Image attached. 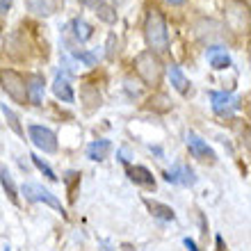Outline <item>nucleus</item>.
<instances>
[{
  "label": "nucleus",
  "instance_id": "f257e3e1",
  "mask_svg": "<svg viewBox=\"0 0 251 251\" xmlns=\"http://www.w3.org/2000/svg\"><path fill=\"white\" fill-rule=\"evenodd\" d=\"M144 39L151 53H165L169 50V32H167V19L160 9H151L144 23Z\"/></svg>",
  "mask_w": 251,
  "mask_h": 251
},
{
  "label": "nucleus",
  "instance_id": "f03ea898",
  "mask_svg": "<svg viewBox=\"0 0 251 251\" xmlns=\"http://www.w3.org/2000/svg\"><path fill=\"white\" fill-rule=\"evenodd\" d=\"M135 71L142 80H144V85H160V80H162V62L158 60V55L151 53V50H144V53H139L135 57Z\"/></svg>",
  "mask_w": 251,
  "mask_h": 251
},
{
  "label": "nucleus",
  "instance_id": "7ed1b4c3",
  "mask_svg": "<svg viewBox=\"0 0 251 251\" xmlns=\"http://www.w3.org/2000/svg\"><path fill=\"white\" fill-rule=\"evenodd\" d=\"M0 85H2V89L7 92L9 99L25 105V100H27L25 78H23L19 71H12V69H0Z\"/></svg>",
  "mask_w": 251,
  "mask_h": 251
},
{
  "label": "nucleus",
  "instance_id": "20e7f679",
  "mask_svg": "<svg viewBox=\"0 0 251 251\" xmlns=\"http://www.w3.org/2000/svg\"><path fill=\"white\" fill-rule=\"evenodd\" d=\"M21 194H23L27 201H32V203L50 205L53 210H57V212H62V215H64V205H62L60 199L55 197L50 190H46V187L37 185V183H25V185L21 187Z\"/></svg>",
  "mask_w": 251,
  "mask_h": 251
},
{
  "label": "nucleus",
  "instance_id": "39448f33",
  "mask_svg": "<svg viewBox=\"0 0 251 251\" xmlns=\"http://www.w3.org/2000/svg\"><path fill=\"white\" fill-rule=\"evenodd\" d=\"M27 135H30V142H32L39 151H44V153L57 151V135H55V130L46 128V126L30 124L27 126Z\"/></svg>",
  "mask_w": 251,
  "mask_h": 251
},
{
  "label": "nucleus",
  "instance_id": "423d86ee",
  "mask_svg": "<svg viewBox=\"0 0 251 251\" xmlns=\"http://www.w3.org/2000/svg\"><path fill=\"white\" fill-rule=\"evenodd\" d=\"M210 103L212 112L217 117H231L240 107V96H235L231 92H210Z\"/></svg>",
  "mask_w": 251,
  "mask_h": 251
},
{
  "label": "nucleus",
  "instance_id": "0eeeda50",
  "mask_svg": "<svg viewBox=\"0 0 251 251\" xmlns=\"http://www.w3.org/2000/svg\"><path fill=\"white\" fill-rule=\"evenodd\" d=\"M167 183H172V185H180V187H194L197 185V174L194 169L187 165H174L169 172L165 174Z\"/></svg>",
  "mask_w": 251,
  "mask_h": 251
},
{
  "label": "nucleus",
  "instance_id": "6e6552de",
  "mask_svg": "<svg viewBox=\"0 0 251 251\" xmlns=\"http://www.w3.org/2000/svg\"><path fill=\"white\" fill-rule=\"evenodd\" d=\"M187 149H190V153L194 155L197 160H208V162H215V151H212L210 146H208V142H203V139L199 137L197 132H190L187 135Z\"/></svg>",
  "mask_w": 251,
  "mask_h": 251
},
{
  "label": "nucleus",
  "instance_id": "1a4fd4ad",
  "mask_svg": "<svg viewBox=\"0 0 251 251\" xmlns=\"http://www.w3.org/2000/svg\"><path fill=\"white\" fill-rule=\"evenodd\" d=\"M44 85H46V80H44V75H39V73H32V75L25 78L27 100H30L32 105H41V100H44Z\"/></svg>",
  "mask_w": 251,
  "mask_h": 251
},
{
  "label": "nucleus",
  "instance_id": "9d476101",
  "mask_svg": "<svg viewBox=\"0 0 251 251\" xmlns=\"http://www.w3.org/2000/svg\"><path fill=\"white\" fill-rule=\"evenodd\" d=\"M53 94L62 103H73L75 100V94H73V87H71V80L66 73H57L53 80Z\"/></svg>",
  "mask_w": 251,
  "mask_h": 251
},
{
  "label": "nucleus",
  "instance_id": "9b49d317",
  "mask_svg": "<svg viewBox=\"0 0 251 251\" xmlns=\"http://www.w3.org/2000/svg\"><path fill=\"white\" fill-rule=\"evenodd\" d=\"M128 178L135 183V185H142V187H149V190H155V176H153L146 167L142 165H132L128 167Z\"/></svg>",
  "mask_w": 251,
  "mask_h": 251
},
{
  "label": "nucleus",
  "instance_id": "f8f14e48",
  "mask_svg": "<svg viewBox=\"0 0 251 251\" xmlns=\"http://www.w3.org/2000/svg\"><path fill=\"white\" fill-rule=\"evenodd\" d=\"M112 153V142L110 139H96L87 146V158L94 160V162H103L105 158H110Z\"/></svg>",
  "mask_w": 251,
  "mask_h": 251
},
{
  "label": "nucleus",
  "instance_id": "ddd939ff",
  "mask_svg": "<svg viewBox=\"0 0 251 251\" xmlns=\"http://www.w3.org/2000/svg\"><path fill=\"white\" fill-rule=\"evenodd\" d=\"M205 57H208V62H210L212 69H217V71H222V69H228V66L233 64V62H231V55L226 53L222 46H210L208 50H205Z\"/></svg>",
  "mask_w": 251,
  "mask_h": 251
},
{
  "label": "nucleus",
  "instance_id": "4468645a",
  "mask_svg": "<svg viewBox=\"0 0 251 251\" xmlns=\"http://www.w3.org/2000/svg\"><path fill=\"white\" fill-rule=\"evenodd\" d=\"M167 75H169V82H172L174 89H176L178 94H183V96H185V94L190 92V80H187V75L183 73V69H180L178 64H169Z\"/></svg>",
  "mask_w": 251,
  "mask_h": 251
},
{
  "label": "nucleus",
  "instance_id": "2eb2a0df",
  "mask_svg": "<svg viewBox=\"0 0 251 251\" xmlns=\"http://www.w3.org/2000/svg\"><path fill=\"white\" fill-rule=\"evenodd\" d=\"M71 32H73V37H75V41H80V44H85V41H89L94 37V27L87 23L85 19H73L71 21Z\"/></svg>",
  "mask_w": 251,
  "mask_h": 251
},
{
  "label": "nucleus",
  "instance_id": "dca6fc26",
  "mask_svg": "<svg viewBox=\"0 0 251 251\" xmlns=\"http://www.w3.org/2000/svg\"><path fill=\"white\" fill-rule=\"evenodd\" d=\"M144 203H146V208L151 210L153 217L162 219V222H174V219H176V212H174V208H169V205L160 203V201H151V199H144Z\"/></svg>",
  "mask_w": 251,
  "mask_h": 251
},
{
  "label": "nucleus",
  "instance_id": "f3484780",
  "mask_svg": "<svg viewBox=\"0 0 251 251\" xmlns=\"http://www.w3.org/2000/svg\"><path fill=\"white\" fill-rule=\"evenodd\" d=\"M0 185H2V190L7 192L9 201H12L14 205H19V187H16V183H14L12 174L7 172V167H0Z\"/></svg>",
  "mask_w": 251,
  "mask_h": 251
},
{
  "label": "nucleus",
  "instance_id": "a211bd4d",
  "mask_svg": "<svg viewBox=\"0 0 251 251\" xmlns=\"http://www.w3.org/2000/svg\"><path fill=\"white\" fill-rule=\"evenodd\" d=\"M0 112L5 114V119H7V124H9V128H12L19 137H23V126H21L19 117H16V112H14L12 107H7L5 103H0Z\"/></svg>",
  "mask_w": 251,
  "mask_h": 251
},
{
  "label": "nucleus",
  "instance_id": "6ab92c4d",
  "mask_svg": "<svg viewBox=\"0 0 251 251\" xmlns=\"http://www.w3.org/2000/svg\"><path fill=\"white\" fill-rule=\"evenodd\" d=\"M30 158H32V165L37 167V169H39V172L44 174V176H46L48 180H53V183H55V180H57V176H55V172H53V167L48 165L46 160H44V158H39V155H37V153H32V155H30Z\"/></svg>",
  "mask_w": 251,
  "mask_h": 251
},
{
  "label": "nucleus",
  "instance_id": "aec40b11",
  "mask_svg": "<svg viewBox=\"0 0 251 251\" xmlns=\"http://www.w3.org/2000/svg\"><path fill=\"white\" fill-rule=\"evenodd\" d=\"M73 57H75L78 62H82V64H87V66H94L96 62H99V55L89 53V50H73Z\"/></svg>",
  "mask_w": 251,
  "mask_h": 251
},
{
  "label": "nucleus",
  "instance_id": "412c9836",
  "mask_svg": "<svg viewBox=\"0 0 251 251\" xmlns=\"http://www.w3.org/2000/svg\"><path fill=\"white\" fill-rule=\"evenodd\" d=\"M27 5H30V9L37 14H50V0H27Z\"/></svg>",
  "mask_w": 251,
  "mask_h": 251
},
{
  "label": "nucleus",
  "instance_id": "4be33fe9",
  "mask_svg": "<svg viewBox=\"0 0 251 251\" xmlns=\"http://www.w3.org/2000/svg\"><path fill=\"white\" fill-rule=\"evenodd\" d=\"M64 180H66V185H69V192H71V197H73V187H75V180H80V176L75 172H69L64 176Z\"/></svg>",
  "mask_w": 251,
  "mask_h": 251
},
{
  "label": "nucleus",
  "instance_id": "5701e85b",
  "mask_svg": "<svg viewBox=\"0 0 251 251\" xmlns=\"http://www.w3.org/2000/svg\"><path fill=\"white\" fill-rule=\"evenodd\" d=\"M80 2H82L85 7H92L94 12H96V9H99V7L103 5V2H107V0H80Z\"/></svg>",
  "mask_w": 251,
  "mask_h": 251
},
{
  "label": "nucleus",
  "instance_id": "b1692460",
  "mask_svg": "<svg viewBox=\"0 0 251 251\" xmlns=\"http://www.w3.org/2000/svg\"><path fill=\"white\" fill-rule=\"evenodd\" d=\"M183 245H185V247H187V249H190V251H199L197 242H194V240H192V238H185V240H183Z\"/></svg>",
  "mask_w": 251,
  "mask_h": 251
},
{
  "label": "nucleus",
  "instance_id": "393cba45",
  "mask_svg": "<svg viewBox=\"0 0 251 251\" xmlns=\"http://www.w3.org/2000/svg\"><path fill=\"white\" fill-rule=\"evenodd\" d=\"M12 7V0H0V14H7Z\"/></svg>",
  "mask_w": 251,
  "mask_h": 251
},
{
  "label": "nucleus",
  "instance_id": "a878e982",
  "mask_svg": "<svg viewBox=\"0 0 251 251\" xmlns=\"http://www.w3.org/2000/svg\"><path fill=\"white\" fill-rule=\"evenodd\" d=\"M167 2H169V5H183L185 0H167Z\"/></svg>",
  "mask_w": 251,
  "mask_h": 251
},
{
  "label": "nucleus",
  "instance_id": "bb28decb",
  "mask_svg": "<svg viewBox=\"0 0 251 251\" xmlns=\"http://www.w3.org/2000/svg\"><path fill=\"white\" fill-rule=\"evenodd\" d=\"M103 251H110V249H103Z\"/></svg>",
  "mask_w": 251,
  "mask_h": 251
}]
</instances>
